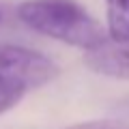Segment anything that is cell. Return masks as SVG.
I'll return each instance as SVG.
<instances>
[{
	"label": "cell",
	"instance_id": "cell-1",
	"mask_svg": "<svg viewBox=\"0 0 129 129\" xmlns=\"http://www.w3.org/2000/svg\"><path fill=\"white\" fill-rule=\"evenodd\" d=\"M17 15L35 32L73 47L90 50L106 39L101 24L73 0H26Z\"/></svg>",
	"mask_w": 129,
	"mask_h": 129
},
{
	"label": "cell",
	"instance_id": "cell-2",
	"mask_svg": "<svg viewBox=\"0 0 129 129\" xmlns=\"http://www.w3.org/2000/svg\"><path fill=\"white\" fill-rule=\"evenodd\" d=\"M56 62H52L41 52L13 43H0V82L30 90L47 84L52 78H56Z\"/></svg>",
	"mask_w": 129,
	"mask_h": 129
},
{
	"label": "cell",
	"instance_id": "cell-3",
	"mask_svg": "<svg viewBox=\"0 0 129 129\" xmlns=\"http://www.w3.org/2000/svg\"><path fill=\"white\" fill-rule=\"evenodd\" d=\"M84 64L99 75L129 80V41H110L106 37L99 45L86 50Z\"/></svg>",
	"mask_w": 129,
	"mask_h": 129
},
{
	"label": "cell",
	"instance_id": "cell-4",
	"mask_svg": "<svg viewBox=\"0 0 129 129\" xmlns=\"http://www.w3.org/2000/svg\"><path fill=\"white\" fill-rule=\"evenodd\" d=\"M106 37L110 41H129V0H110Z\"/></svg>",
	"mask_w": 129,
	"mask_h": 129
},
{
	"label": "cell",
	"instance_id": "cell-5",
	"mask_svg": "<svg viewBox=\"0 0 129 129\" xmlns=\"http://www.w3.org/2000/svg\"><path fill=\"white\" fill-rule=\"evenodd\" d=\"M24 88L13 86V84H5L0 82V112H7L9 108H13L15 103L24 97Z\"/></svg>",
	"mask_w": 129,
	"mask_h": 129
},
{
	"label": "cell",
	"instance_id": "cell-6",
	"mask_svg": "<svg viewBox=\"0 0 129 129\" xmlns=\"http://www.w3.org/2000/svg\"><path fill=\"white\" fill-rule=\"evenodd\" d=\"M64 129H129V123L118 120H86V123H75Z\"/></svg>",
	"mask_w": 129,
	"mask_h": 129
},
{
	"label": "cell",
	"instance_id": "cell-7",
	"mask_svg": "<svg viewBox=\"0 0 129 129\" xmlns=\"http://www.w3.org/2000/svg\"><path fill=\"white\" fill-rule=\"evenodd\" d=\"M114 112H116V114H123V116H127V118H129V99L118 101V103H116V108H114Z\"/></svg>",
	"mask_w": 129,
	"mask_h": 129
},
{
	"label": "cell",
	"instance_id": "cell-8",
	"mask_svg": "<svg viewBox=\"0 0 129 129\" xmlns=\"http://www.w3.org/2000/svg\"><path fill=\"white\" fill-rule=\"evenodd\" d=\"M0 19H2V13H0Z\"/></svg>",
	"mask_w": 129,
	"mask_h": 129
}]
</instances>
